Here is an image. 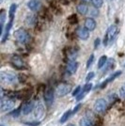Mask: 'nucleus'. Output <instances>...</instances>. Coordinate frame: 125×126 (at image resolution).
Returning <instances> with one entry per match:
<instances>
[{
    "label": "nucleus",
    "mask_w": 125,
    "mask_h": 126,
    "mask_svg": "<svg viewBox=\"0 0 125 126\" xmlns=\"http://www.w3.org/2000/svg\"><path fill=\"white\" fill-rule=\"evenodd\" d=\"M80 90H81V87H79V86H78L76 89L73 90V95L74 96V97H75V96H77V95H79V94H80Z\"/></svg>",
    "instance_id": "2f4dec72"
},
{
    "label": "nucleus",
    "mask_w": 125,
    "mask_h": 126,
    "mask_svg": "<svg viewBox=\"0 0 125 126\" xmlns=\"http://www.w3.org/2000/svg\"><path fill=\"white\" fill-rule=\"evenodd\" d=\"M120 95L122 99H125V85H123L120 89Z\"/></svg>",
    "instance_id": "c756f323"
},
{
    "label": "nucleus",
    "mask_w": 125,
    "mask_h": 126,
    "mask_svg": "<svg viewBox=\"0 0 125 126\" xmlns=\"http://www.w3.org/2000/svg\"><path fill=\"white\" fill-rule=\"evenodd\" d=\"M91 88H92V84L91 83L90 84H86L83 88V92H85V93L88 92V91H89L91 89Z\"/></svg>",
    "instance_id": "c85d7f7f"
},
{
    "label": "nucleus",
    "mask_w": 125,
    "mask_h": 126,
    "mask_svg": "<svg viewBox=\"0 0 125 126\" xmlns=\"http://www.w3.org/2000/svg\"><path fill=\"white\" fill-rule=\"evenodd\" d=\"M106 106H107V103L106 101L101 98V99H98V100L95 102L93 106V109L96 113H103L105 109H106Z\"/></svg>",
    "instance_id": "39448f33"
},
{
    "label": "nucleus",
    "mask_w": 125,
    "mask_h": 126,
    "mask_svg": "<svg viewBox=\"0 0 125 126\" xmlns=\"http://www.w3.org/2000/svg\"><path fill=\"white\" fill-rule=\"evenodd\" d=\"M38 23V19H37V16L33 15V14H29V15L26 16V26H34Z\"/></svg>",
    "instance_id": "dca6fc26"
},
{
    "label": "nucleus",
    "mask_w": 125,
    "mask_h": 126,
    "mask_svg": "<svg viewBox=\"0 0 125 126\" xmlns=\"http://www.w3.org/2000/svg\"><path fill=\"white\" fill-rule=\"evenodd\" d=\"M19 112H20V110H19V109H16L15 111H13L12 113H11V115L14 116V117H17V116L19 115Z\"/></svg>",
    "instance_id": "e433bc0d"
},
{
    "label": "nucleus",
    "mask_w": 125,
    "mask_h": 126,
    "mask_svg": "<svg viewBox=\"0 0 125 126\" xmlns=\"http://www.w3.org/2000/svg\"><path fill=\"white\" fill-rule=\"evenodd\" d=\"M15 105V102L11 99H4L2 98L1 102H0V107H1V111L2 112H7V111H10L11 109H13Z\"/></svg>",
    "instance_id": "20e7f679"
},
{
    "label": "nucleus",
    "mask_w": 125,
    "mask_h": 126,
    "mask_svg": "<svg viewBox=\"0 0 125 126\" xmlns=\"http://www.w3.org/2000/svg\"><path fill=\"white\" fill-rule=\"evenodd\" d=\"M80 107H81V105H77L75 107H74V109H73V113H76L77 111L80 109Z\"/></svg>",
    "instance_id": "58836bf2"
},
{
    "label": "nucleus",
    "mask_w": 125,
    "mask_h": 126,
    "mask_svg": "<svg viewBox=\"0 0 125 126\" xmlns=\"http://www.w3.org/2000/svg\"><path fill=\"white\" fill-rule=\"evenodd\" d=\"M11 26H12V21L10 20V23L7 25V27H6L5 31H4L3 35H2V43H4V42L7 41L8 37H9V34H10V30H11Z\"/></svg>",
    "instance_id": "f3484780"
},
{
    "label": "nucleus",
    "mask_w": 125,
    "mask_h": 126,
    "mask_svg": "<svg viewBox=\"0 0 125 126\" xmlns=\"http://www.w3.org/2000/svg\"><path fill=\"white\" fill-rule=\"evenodd\" d=\"M77 11H78L80 14L85 15V14H87L89 12V7H88L87 4H85V3H81V4H79L77 6Z\"/></svg>",
    "instance_id": "a211bd4d"
},
{
    "label": "nucleus",
    "mask_w": 125,
    "mask_h": 126,
    "mask_svg": "<svg viewBox=\"0 0 125 126\" xmlns=\"http://www.w3.org/2000/svg\"><path fill=\"white\" fill-rule=\"evenodd\" d=\"M68 22L70 25H76L78 23V18L76 14H72L68 17Z\"/></svg>",
    "instance_id": "5701e85b"
},
{
    "label": "nucleus",
    "mask_w": 125,
    "mask_h": 126,
    "mask_svg": "<svg viewBox=\"0 0 125 126\" xmlns=\"http://www.w3.org/2000/svg\"><path fill=\"white\" fill-rule=\"evenodd\" d=\"M34 108V104L31 101H28V102H26L24 105H22V113L24 115H27L29 114Z\"/></svg>",
    "instance_id": "9d476101"
},
{
    "label": "nucleus",
    "mask_w": 125,
    "mask_h": 126,
    "mask_svg": "<svg viewBox=\"0 0 125 126\" xmlns=\"http://www.w3.org/2000/svg\"><path fill=\"white\" fill-rule=\"evenodd\" d=\"M118 27L117 26H115V25H112V26H110L108 27V29H107V31L105 33V35H104V46H106V45H108L110 42H113L115 40V38L117 37V35H118Z\"/></svg>",
    "instance_id": "f257e3e1"
},
{
    "label": "nucleus",
    "mask_w": 125,
    "mask_h": 126,
    "mask_svg": "<svg viewBox=\"0 0 125 126\" xmlns=\"http://www.w3.org/2000/svg\"><path fill=\"white\" fill-rule=\"evenodd\" d=\"M27 7L30 9V11H36L42 9V4L41 2H39L38 0H30L27 3Z\"/></svg>",
    "instance_id": "f8f14e48"
},
{
    "label": "nucleus",
    "mask_w": 125,
    "mask_h": 126,
    "mask_svg": "<svg viewBox=\"0 0 125 126\" xmlns=\"http://www.w3.org/2000/svg\"><path fill=\"white\" fill-rule=\"evenodd\" d=\"M78 68V63L76 61H70L67 65V73L69 74H73Z\"/></svg>",
    "instance_id": "ddd939ff"
},
{
    "label": "nucleus",
    "mask_w": 125,
    "mask_h": 126,
    "mask_svg": "<svg viewBox=\"0 0 125 126\" xmlns=\"http://www.w3.org/2000/svg\"><path fill=\"white\" fill-rule=\"evenodd\" d=\"M6 21V11L4 10L1 11L0 13V26H1V34L3 35L4 33V24Z\"/></svg>",
    "instance_id": "aec40b11"
},
{
    "label": "nucleus",
    "mask_w": 125,
    "mask_h": 126,
    "mask_svg": "<svg viewBox=\"0 0 125 126\" xmlns=\"http://www.w3.org/2000/svg\"><path fill=\"white\" fill-rule=\"evenodd\" d=\"M26 124L27 125H31V126H38L40 124V122L39 121H36V122H26Z\"/></svg>",
    "instance_id": "f704fd0d"
},
{
    "label": "nucleus",
    "mask_w": 125,
    "mask_h": 126,
    "mask_svg": "<svg viewBox=\"0 0 125 126\" xmlns=\"http://www.w3.org/2000/svg\"><path fill=\"white\" fill-rule=\"evenodd\" d=\"M71 113H72V111H70V110L67 111V112H65L64 115L62 116V118L60 119V122H61V123H64V122L69 119V117H70V115H71Z\"/></svg>",
    "instance_id": "cd10ccee"
},
{
    "label": "nucleus",
    "mask_w": 125,
    "mask_h": 126,
    "mask_svg": "<svg viewBox=\"0 0 125 126\" xmlns=\"http://www.w3.org/2000/svg\"><path fill=\"white\" fill-rule=\"evenodd\" d=\"M49 6H50L51 11L54 12L55 14L59 15V14L62 13V9H61V7H60L58 2H56V1H54V0H51V1L49 2Z\"/></svg>",
    "instance_id": "6e6552de"
},
{
    "label": "nucleus",
    "mask_w": 125,
    "mask_h": 126,
    "mask_svg": "<svg viewBox=\"0 0 125 126\" xmlns=\"http://www.w3.org/2000/svg\"><path fill=\"white\" fill-rule=\"evenodd\" d=\"M114 67V59H109L107 62H106V67L104 68V73H105V72H107L109 69H111V68H113Z\"/></svg>",
    "instance_id": "a878e982"
},
{
    "label": "nucleus",
    "mask_w": 125,
    "mask_h": 126,
    "mask_svg": "<svg viewBox=\"0 0 125 126\" xmlns=\"http://www.w3.org/2000/svg\"><path fill=\"white\" fill-rule=\"evenodd\" d=\"M91 2H92V5L95 8H97V9L101 8L103 6V4H104V1L103 0H91Z\"/></svg>",
    "instance_id": "bb28decb"
},
{
    "label": "nucleus",
    "mask_w": 125,
    "mask_h": 126,
    "mask_svg": "<svg viewBox=\"0 0 125 126\" xmlns=\"http://www.w3.org/2000/svg\"><path fill=\"white\" fill-rule=\"evenodd\" d=\"M93 60H94V55H91L90 58H89V60H88V62H87V68H89L91 66V64L93 63Z\"/></svg>",
    "instance_id": "7c9ffc66"
},
{
    "label": "nucleus",
    "mask_w": 125,
    "mask_h": 126,
    "mask_svg": "<svg viewBox=\"0 0 125 126\" xmlns=\"http://www.w3.org/2000/svg\"><path fill=\"white\" fill-rule=\"evenodd\" d=\"M1 126H4V125H1Z\"/></svg>",
    "instance_id": "79ce46f5"
},
{
    "label": "nucleus",
    "mask_w": 125,
    "mask_h": 126,
    "mask_svg": "<svg viewBox=\"0 0 125 126\" xmlns=\"http://www.w3.org/2000/svg\"><path fill=\"white\" fill-rule=\"evenodd\" d=\"M84 96H85V92H83V91H82V92H80V94L76 97V99H77V101H80L82 98H84Z\"/></svg>",
    "instance_id": "c9c22d12"
},
{
    "label": "nucleus",
    "mask_w": 125,
    "mask_h": 126,
    "mask_svg": "<svg viewBox=\"0 0 125 126\" xmlns=\"http://www.w3.org/2000/svg\"><path fill=\"white\" fill-rule=\"evenodd\" d=\"M68 126H75V125H73V124H70V125H68Z\"/></svg>",
    "instance_id": "a19ab883"
},
{
    "label": "nucleus",
    "mask_w": 125,
    "mask_h": 126,
    "mask_svg": "<svg viewBox=\"0 0 125 126\" xmlns=\"http://www.w3.org/2000/svg\"><path fill=\"white\" fill-rule=\"evenodd\" d=\"M14 37H15V39L18 42L20 43H23V44H26L30 41V36H29L28 32L25 30L24 28L17 29L15 33H14Z\"/></svg>",
    "instance_id": "f03ea898"
},
{
    "label": "nucleus",
    "mask_w": 125,
    "mask_h": 126,
    "mask_svg": "<svg viewBox=\"0 0 125 126\" xmlns=\"http://www.w3.org/2000/svg\"><path fill=\"white\" fill-rule=\"evenodd\" d=\"M106 62H107V57H106V56L101 57L99 59V62H98V69L103 68L104 65L106 64Z\"/></svg>",
    "instance_id": "393cba45"
},
{
    "label": "nucleus",
    "mask_w": 125,
    "mask_h": 126,
    "mask_svg": "<svg viewBox=\"0 0 125 126\" xmlns=\"http://www.w3.org/2000/svg\"><path fill=\"white\" fill-rule=\"evenodd\" d=\"M40 16L43 19H45V20L51 21L52 20V11H49L46 8H42V11L40 12Z\"/></svg>",
    "instance_id": "2eb2a0df"
},
{
    "label": "nucleus",
    "mask_w": 125,
    "mask_h": 126,
    "mask_svg": "<svg viewBox=\"0 0 125 126\" xmlns=\"http://www.w3.org/2000/svg\"><path fill=\"white\" fill-rule=\"evenodd\" d=\"M59 2H61L64 5H68L69 4V0H59Z\"/></svg>",
    "instance_id": "ea45409f"
},
{
    "label": "nucleus",
    "mask_w": 125,
    "mask_h": 126,
    "mask_svg": "<svg viewBox=\"0 0 125 126\" xmlns=\"http://www.w3.org/2000/svg\"><path fill=\"white\" fill-rule=\"evenodd\" d=\"M90 13H91V15L97 16L98 15V11H96V10H90Z\"/></svg>",
    "instance_id": "4c0bfd02"
},
{
    "label": "nucleus",
    "mask_w": 125,
    "mask_h": 126,
    "mask_svg": "<svg viewBox=\"0 0 125 126\" xmlns=\"http://www.w3.org/2000/svg\"><path fill=\"white\" fill-rule=\"evenodd\" d=\"M44 113V110H43V107L41 104H38L36 105V108H35V111H34V115L35 117H38V118H41Z\"/></svg>",
    "instance_id": "6ab92c4d"
},
{
    "label": "nucleus",
    "mask_w": 125,
    "mask_h": 126,
    "mask_svg": "<svg viewBox=\"0 0 125 126\" xmlns=\"http://www.w3.org/2000/svg\"><path fill=\"white\" fill-rule=\"evenodd\" d=\"M79 125L80 126H92L93 122L89 118H83L79 121Z\"/></svg>",
    "instance_id": "4be33fe9"
},
{
    "label": "nucleus",
    "mask_w": 125,
    "mask_h": 126,
    "mask_svg": "<svg viewBox=\"0 0 125 126\" xmlns=\"http://www.w3.org/2000/svg\"><path fill=\"white\" fill-rule=\"evenodd\" d=\"M93 77H94V73L91 72V73H89V74L87 75V77H86V81H87V82H89V81H90Z\"/></svg>",
    "instance_id": "473e14b6"
},
{
    "label": "nucleus",
    "mask_w": 125,
    "mask_h": 126,
    "mask_svg": "<svg viewBox=\"0 0 125 126\" xmlns=\"http://www.w3.org/2000/svg\"><path fill=\"white\" fill-rule=\"evenodd\" d=\"M85 27L88 28L89 31H92L96 28V22L92 18H87L85 21Z\"/></svg>",
    "instance_id": "4468645a"
},
{
    "label": "nucleus",
    "mask_w": 125,
    "mask_h": 126,
    "mask_svg": "<svg viewBox=\"0 0 125 126\" xmlns=\"http://www.w3.org/2000/svg\"><path fill=\"white\" fill-rule=\"evenodd\" d=\"M0 80L2 83H5V84H13L17 80V76L12 73L1 72L0 73Z\"/></svg>",
    "instance_id": "7ed1b4c3"
},
{
    "label": "nucleus",
    "mask_w": 125,
    "mask_h": 126,
    "mask_svg": "<svg viewBox=\"0 0 125 126\" xmlns=\"http://www.w3.org/2000/svg\"><path fill=\"white\" fill-rule=\"evenodd\" d=\"M16 9H17V6H16V4H12V5L10 7V11H9V14H10L11 21H13V17H14V14H15Z\"/></svg>",
    "instance_id": "b1692460"
},
{
    "label": "nucleus",
    "mask_w": 125,
    "mask_h": 126,
    "mask_svg": "<svg viewBox=\"0 0 125 126\" xmlns=\"http://www.w3.org/2000/svg\"><path fill=\"white\" fill-rule=\"evenodd\" d=\"M11 62L16 69L22 70V69L25 68V63L22 60V58L18 56H12L11 58Z\"/></svg>",
    "instance_id": "0eeeda50"
},
{
    "label": "nucleus",
    "mask_w": 125,
    "mask_h": 126,
    "mask_svg": "<svg viewBox=\"0 0 125 126\" xmlns=\"http://www.w3.org/2000/svg\"><path fill=\"white\" fill-rule=\"evenodd\" d=\"M100 43H101V40H100L99 38H97L95 41H94V47L95 48H98L100 45Z\"/></svg>",
    "instance_id": "72a5a7b5"
},
{
    "label": "nucleus",
    "mask_w": 125,
    "mask_h": 126,
    "mask_svg": "<svg viewBox=\"0 0 125 126\" xmlns=\"http://www.w3.org/2000/svg\"><path fill=\"white\" fill-rule=\"evenodd\" d=\"M71 90H72V88H71V86H70V85L61 84V85H59V86L57 88V89H56V93H57V96L61 97V96H65V95H67Z\"/></svg>",
    "instance_id": "423d86ee"
},
{
    "label": "nucleus",
    "mask_w": 125,
    "mask_h": 126,
    "mask_svg": "<svg viewBox=\"0 0 125 126\" xmlns=\"http://www.w3.org/2000/svg\"><path fill=\"white\" fill-rule=\"evenodd\" d=\"M77 35L81 40L86 41L89 37V30L86 27H79L77 30Z\"/></svg>",
    "instance_id": "9b49d317"
},
{
    "label": "nucleus",
    "mask_w": 125,
    "mask_h": 126,
    "mask_svg": "<svg viewBox=\"0 0 125 126\" xmlns=\"http://www.w3.org/2000/svg\"><path fill=\"white\" fill-rule=\"evenodd\" d=\"M54 98H55V95H54V91L53 89H48L45 91L44 93V101L46 103L47 105H51L54 102Z\"/></svg>",
    "instance_id": "1a4fd4ad"
},
{
    "label": "nucleus",
    "mask_w": 125,
    "mask_h": 126,
    "mask_svg": "<svg viewBox=\"0 0 125 126\" xmlns=\"http://www.w3.org/2000/svg\"><path fill=\"white\" fill-rule=\"evenodd\" d=\"M120 74H121V72H120V71H119V72H116V73H114V74H112V75H111L110 77H108V78L106 79V81H105V82H104V83L102 84V86H101V88H104V86H105V85L107 84L108 82H111V81H113V80H114L115 78H117L118 76H120Z\"/></svg>",
    "instance_id": "412c9836"
}]
</instances>
